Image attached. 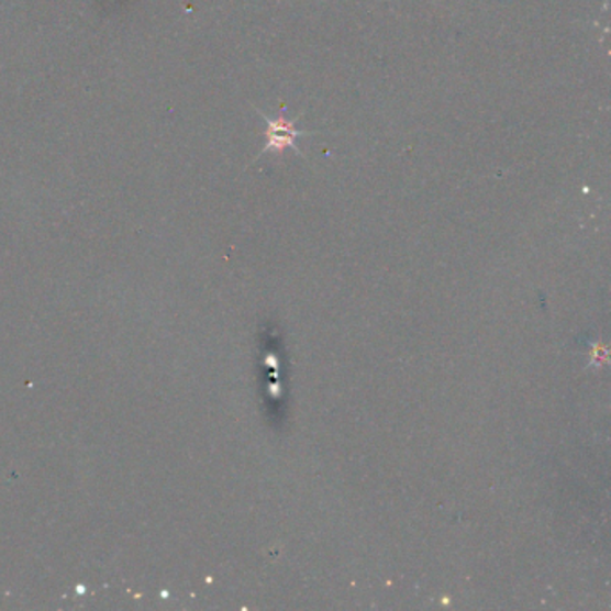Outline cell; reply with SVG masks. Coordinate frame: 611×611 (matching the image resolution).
Returning <instances> with one entry per match:
<instances>
[{"mask_svg":"<svg viewBox=\"0 0 611 611\" xmlns=\"http://www.w3.org/2000/svg\"><path fill=\"white\" fill-rule=\"evenodd\" d=\"M266 122L267 142L264 153H267V151H284L286 147H297L295 146V141H297L298 136L306 135V133L297 132L295 124L287 122L284 116H280L277 121L266 119Z\"/></svg>","mask_w":611,"mask_h":611,"instance_id":"cell-1","label":"cell"}]
</instances>
